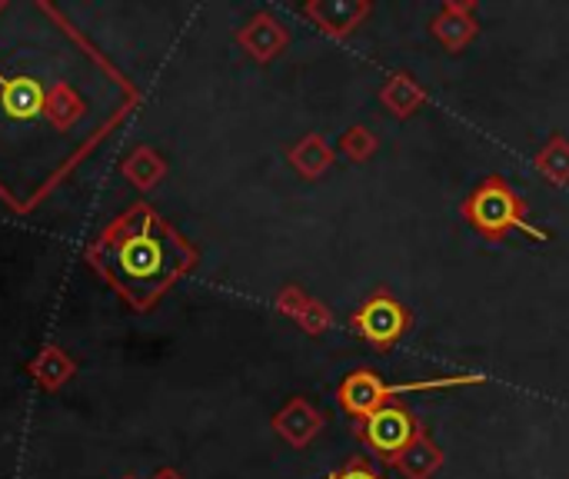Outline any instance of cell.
<instances>
[{
	"label": "cell",
	"instance_id": "6da1fadb",
	"mask_svg": "<svg viewBox=\"0 0 569 479\" xmlns=\"http://www.w3.org/2000/svg\"><path fill=\"white\" fill-rule=\"evenodd\" d=\"M110 270L113 277L137 297H150L157 293L187 260V250L163 233L160 227H153L150 220H143L140 230H130L110 253Z\"/></svg>",
	"mask_w": 569,
	"mask_h": 479
},
{
	"label": "cell",
	"instance_id": "7a4b0ae2",
	"mask_svg": "<svg viewBox=\"0 0 569 479\" xmlns=\"http://www.w3.org/2000/svg\"><path fill=\"white\" fill-rule=\"evenodd\" d=\"M463 213H467V220H470L477 230H483V233H490V237H500V233H507L510 227H520V230H527L530 237L547 240V233L533 230V227L523 220V200H520V197L507 187V180H500V177H493V180H487L483 187H477V193L467 200Z\"/></svg>",
	"mask_w": 569,
	"mask_h": 479
},
{
	"label": "cell",
	"instance_id": "3957f363",
	"mask_svg": "<svg viewBox=\"0 0 569 479\" xmlns=\"http://www.w3.org/2000/svg\"><path fill=\"white\" fill-rule=\"evenodd\" d=\"M480 377H453V380H427V383H403V387H387L377 373L370 370H360V373H350L340 387V403L347 413L353 417H370L377 413L380 407H387L390 397L397 393H413V390H430V387H457V383H477Z\"/></svg>",
	"mask_w": 569,
	"mask_h": 479
},
{
	"label": "cell",
	"instance_id": "277c9868",
	"mask_svg": "<svg viewBox=\"0 0 569 479\" xmlns=\"http://www.w3.org/2000/svg\"><path fill=\"white\" fill-rule=\"evenodd\" d=\"M363 433H367V443L387 457H397V453H407L410 443H413V433H417V420L400 410V407H380L377 413L367 417L363 423Z\"/></svg>",
	"mask_w": 569,
	"mask_h": 479
},
{
	"label": "cell",
	"instance_id": "5b68a950",
	"mask_svg": "<svg viewBox=\"0 0 569 479\" xmlns=\"http://www.w3.org/2000/svg\"><path fill=\"white\" fill-rule=\"evenodd\" d=\"M353 320H357L360 333H363L370 343H380V347L400 340L403 330H407V313H403V307H400L397 300H390V297H373V300H367L363 310H360Z\"/></svg>",
	"mask_w": 569,
	"mask_h": 479
},
{
	"label": "cell",
	"instance_id": "8992f818",
	"mask_svg": "<svg viewBox=\"0 0 569 479\" xmlns=\"http://www.w3.org/2000/svg\"><path fill=\"white\" fill-rule=\"evenodd\" d=\"M333 479H380L373 470H367V467H350V470H343V473H337Z\"/></svg>",
	"mask_w": 569,
	"mask_h": 479
}]
</instances>
